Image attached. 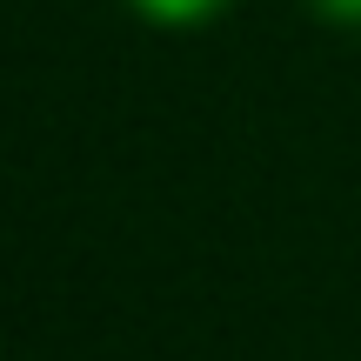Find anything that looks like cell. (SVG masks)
I'll list each match as a JSON object with an SVG mask.
<instances>
[{
  "instance_id": "obj_1",
  "label": "cell",
  "mask_w": 361,
  "mask_h": 361,
  "mask_svg": "<svg viewBox=\"0 0 361 361\" xmlns=\"http://www.w3.org/2000/svg\"><path fill=\"white\" fill-rule=\"evenodd\" d=\"M134 13H147V20H161V27H201V20H214L228 0H128Z\"/></svg>"
},
{
  "instance_id": "obj_2",
  "label": "cell",
  "mask_w": 361,
  "mask_h": 361,
  "mask_svg": "<svg viewBox=\"0 0 361 361\" xmlns=\"http://www.w3.org/2000/svg\"><path fill=\"white\" fill-rule=\"evenodd\" d=\"M322 20H361V0H308Z\"/></svg>"
}]
</instances>
